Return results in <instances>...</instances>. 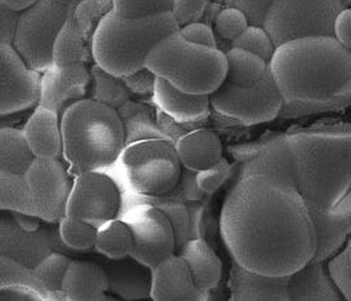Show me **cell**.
I'll use <instances>...</instances> for the list:
<instances>
[{"instance_id":"cell-1","label":"cell","mask_w":351,"mask_h":301,"mask_svg":"<svg viewBox=\"0 0 351 301\" xmlns=\"http://www.w3.org/2000/svg\"><path fill=\"white\" fill-rule=\"evenodd\" d=\"M234 261L267 276H291L317 252V232L296 186L269 175L237 180L219 216Z\"/></svg>"},{"instance_id":"cell-2","label":"cell","mask_w":351,"mask_h":301,"mask_svg":"<svg viewBox=\"0 0 351 301\" xmlns=\"http://www.w3.org/2000/svg\"><path fill=\"white\" fill-rule=\"evenodd\" d=\"M285 134L310 213L332 210L351 191V123H315Z\"/></svg>"},{"instance_id":"cell-3","label":"cell","mask_w":351,"mask_h":301,"mask_svg":"<svg viewBox=\"0 0 351 301\" xmlns=\"http://www.w3.org/2000/svg\"><path fill=\"white\" fill-rule=\"evenodd\" d=\"M269 69L285 101L318 102L351 84V51L330 35L298 38L275 48Z\"/></svg>"},{"instance_id":"cell-4","label":"cell","mask_w":351,"mask_h":301,"mask_svg":"<svg viewBox=\"0 0 351 301\" xmlns=\"http://www.w3.org/2000/svg\"><path fill=\"white\" fill-rule=\"evenodd\" d=\"M62 156L71 176L112 166L125 146V131L118 110L83 99L61 115Z\"/></svg>"},{"instance_id":"cell-5","label":"cell","mask_w":351,"mask_h":301,"mask_svg":"<svg viewBox=\"0 0 351 301\" xmlns=\"http://www.w3.org/2000/svg\"><path fill=\"white\" fill-rule=\"evenodd\" d=\"M180 32V25L165 12L145 19H125L109 12L92 36L95 62L110 74L124 78L145 67L146 57L165 36Z\"/></svg>"},{"instance_id":"cell-6","label":"cell","mask_w":351,"mask_h":301,"mask_svg":"<svg viewBox=\"0 0 351 301\" xmlns=\"http://www.w3.org/2000/svg\"><path fill=\"white\" fill-rule=\"evenodd\" d=\"M145 67L176 88L194 95H212L226 80V55L219 48L187 42L180 32L154 47Z\"/></svg>"},{"instance_id":"cell-7","label":"cell","mask_w":351,"mask_h":301,"mask_svg":"<svg viewBox=\"0 0 351 301\" xmlns=\"http://www.w3.org/2000/svg\"><path fill=\"white\" fill-rule=\"evenodd\" d=\"M121 163L133 194L160 197L177 186L182 163L167 139H150L124 146Z\"/></svg>"},{"instance_id":"cell-8","label":"cell","mask_w":351,"mask_h":301,"mask_svg":"<svg viewBox=\"0 0 351 301\" xmlns=\"http://www.w3.org/2000/svg\"><path fill=\"white\" fill-rule=\"evenodd\" d=\"M73 12L52 0H39L20 13L12 45L29 67L44 73L53 65L56 38Z\"/></svg>"},{"instance_id":"cell-9","label":"cell","mask_w":351,"mask_h":301,"mask_svg":"<svg viewBox=\"0 0 351 301\" xmlns=\"http://www.w3.org/2000/svg\"><path fill=\"white\" fill-rule=\"evenodd\" d=\"M342 10L330 0H276L266 13L263 29L275 47L305 36H333L335 20Z\"/></svg>"},{"instance_id":"cell-10","label":"cell","mask_w":351,"mask_h":301,"mask_svg":"<svg viewBox=\"0 0 351 301\" xmlns=\"http://www.w3.org/2000/svg\"><path fill=\"white\" fill-rule=\"evenodd\" d=\"M209 97L215 112L243 125L273 121L279 117L285 104L270 69L252 87H237L225 80Z\"/></svg>"},{"instance_id":"cell-11","label":"cell","mask_w":351,"mask_h":301,"mask_svg":"<svg viewBox=\"0 0 351 301\" xmlns=\"http://www.w3.org/2000/svg\"><path fill=\"white\" fill-rule=\"evenodd\" d=\"M130 225L133 234L131 256L153 268L175 254L173 226L163 212L150 203L131 204L118 216Z\"/></svg>"},{"instance_id":"cell-12","label":"cell","mask_w":351,"mask_h":301,"mask_svg":"<svg viewBox=\"0 0 351 301\" xmlns=\"http://www.w3.org/2000/svg\"><path fill=\"white\" fill-rule=\"evenodd\" d=\"M121 208V191L110 176L99 171L75 176L66 203V216L99 228L118 219Z\"/></svg>"},{"instance_id":"cell-13","label":"cell","mask_w":351,"mask_h":301,"mask_svg":"<svg viewBox=\"0 0 351 301\" xmlns=\"http://www.w3.org/2000/svg\"><path fill=\"white\" fill-rule=\"evenodd\" d=\"M25 180L36 217L55 223L66 216V203L73 182L69 168L58 158H35Z\"/></svg>"},{"instance_id":"cell-14","label":"cell","mask_w":351,"mask_h":301,"mask_svg":"<svg viewBox=\"0 0 351 301\" xmlns=\"http://www.w3.org/2000/svg\"><path fill=\"white\" fill-rule=\"evenodd\" d=\"M0 112L3 117L39 104L42 75L29 67L12 45H0Z\"/></svg>"},{"instance_id":"cell-15","label":"cell","mask_w":351,"mask_h":301,"mask_svg":"<svg viewBox=\"0 0 351 301\" xmlns=\"http://www.w3.org/2000/svg\"><path fill=\"white\" fill-rule=\"evenodd\" d=\"M230 150L235 159L243 162L238 179L252 175H269L296 186L295 165L287 134L265 137L258 143L231 147Z\"/></svg>"},{"instance_id":"cell-16","label":"cell","mask_w":351,"mask_h":301,"mask_svg":"<svg viewBox=\"0 0 351 301\" xmlns=\"http://www.w3.org/2000/svg\"><path fill=\"white\" fill-rule=\"evenodd\" d=\"M90 83V71L84 64L52 65L43 73L38 105L51 109L61 117L71 104L84 99Z\"/></svg>"},{"instance_id":"cell-17","label":"cell","mask_w":351,"mask_h":301,"mask_svg":"<svg viewBox=\"0 0 351 301\" xmlns=\"http://www.w3.org/2000/svg\"><path fill=\"white\" fill-rule=\"evenodd\" d=\"M152 269V299L158 301L206 300L208 293L197 289L186 260L171 255Z\"/></svg>"},{"instance_id":"cell-18","label":"cell","mask_w":351,"mask_h":301,"mask_svg":"<svg viewBox=\"0 0 351 301\" xmlns=\"http://www.w3.org/2000/svg\"><path fill=\"white\" fill-rule=\"evenodd\" d=\"M291 276H267L232 260L228 287L231 300H289Z\"/></svg>"},{"instance_id":"cell-19","label":"cell","mask_w":351,"mask_h":301,"mask_svg":"<svg viewBox=\"0 0 351 301\" xmlns=\"http://www.w3.org/2000/svg\"><path fill=\"white\" fill-rule=\"evenodd\" d=\"M153 104L178 123L203 122L212 109L209 95L187 93L162 78H156Z\"/></svg>"},{"instance_id":"cell-20","label":"cell","mask_w":351,"mask_h":301,"mask_svg":"<svg viewBox=\"0 0 351 301\" xmlns=\"http://www.w3.org/2000/svg\"><path fill=\"white\" fill-rule=\"evenodd\" d=\"M317 232V252L313 260L333 256L351 235V191L332 210L311 215Z\"/></svg>"},{"instance_id":"cell-21","label":"cell","mask_w":351,"mask_h":301,"mask_svg":"<svg viewBox=\"0 0 351 301\" xmlns=\"http://www.w3.org/2000/svg\"><path fill=\"white\" fill-rule=\"evenodd\" d=\"M22 131L36 158L55 159L62 156L61 117L57 112L38 105Z\"/></svg>"},{"instance_id":"cell-22","label":"cell","mask_w":351,"mask_h":301,"mask_svg":"<svg viewBox=\"0 0 351 301\" xmlns=\"http://www.w3.org/2000/svg\"><path fill=\"white\" fill-rule=\"evenodd\" d=\"M289 300L340 301L343 299L329 274L324 261H308L304 268L291 274Z\"/></svg>"},{"instance_id":"cell-23","label":"cell","mask_w":351,"mask_h":301,"mask_svg":"<svg viewBox=\"0 0 351 301\" xmlns=\"http://www.w3.org/2000/svg\"><path fill=\"white\" fill-rule=\"evenodd\" d=\"M109 287V276L97 264L70 261L64 282L66 300H111L106 295Z\"/></svg>"},{"instance_id":"cell-24","label":"cell","mask_w":351,"mask_h":301,"mask_svg":"<svg viewBox=\"0 0 351 301\" xmlns=\"http://www.w3.org/2000/svg\"><path fill=\"white\" fill-rule=\"evenodd\" d=\"M175 146L182 166L195 172L213 166L223 156L219 136L206 128L187 132Z\"/></svg>"},{"instance_id":"cell-25","label":"cell","mask_w":351,"mask_h":301,"mask_svg":"<svg viewBox=\"0 0 351 301\" xmlns=\"http://www.w3.org/2000/svg\"><path fill=\"white\" fill-rule=\"evenodd\" d=\"M190 267L197 289L209 293L219 286L222 278V261L206 238L190 239L178 250Z\"/></svg>"},{"instance_id":"cell-26","label":"cell","mask_w":351,"mask_h":301,"mask_svg":"<svg viewBox=\"0 0 351 301\" xmlns=\"http://www.w3.org/2000/svg\"><path fill=\"white\" fill-rule=\"evenodd\" d=\"M109 290L121 298L145 299L152 298V269L131 256V261L114 265L110 270Z\"/></svg>"},{"instance_id":"cell-27","label":"cell","mask_w":351,"mask_h":301,"mask_svg":"<svg viewBox=\"0 0 351 301\" xmlns=\"http://www.w3.org/2000/svg\"><path fill=\"white\" fill-rule=\"evenodd\" d=\"M36 156L23 134L13 127H1L0 131V175L25 176Z\"/></svg>"},{"instance_id":"cell-28","label":"cell","mask_w":351,"mask_h":301,"mask_svg":"<svg viewBox=\"0 0 351 301\" xmlns=\"http://www.w3.org/2000/svg\"><path fill=\"white\" fill-rule=\"evenodd\" d=\"M118 112L125 131V145L150 139H167L158 124L156 112L149 106L130 100L121 105Z\"/></svg>"},{"instance_id":"cell-29","label":"cell","mask_w":351,"mask_h":301,"mask_svg":"<svg viewBox=\"0 0 351 301\" xmlns=\"http://www.w3.org/2000/svg\"><path fill=\"white\" fill-rule=\"evenodd\" d=\"M89 55H92L90 45L79 29L73 12L56 38L53 65L84 64L89 60Z\"/></svg>"},{"instance_id":"cell-30","label":"cell","mask_w":351,"mask_h":301,"mask_svg":"<svg viewBox=\"0 0 351 301\" xmlns=\"http://www.w3.org/2000/svg\"><path fill=\"white\" fill-rule=\"evenodd\" d=\"M225 55L228 61L226 80L237 87H252L269 69V62L241 48L231 47Z\"/></svg>"},{"instance_id":"cell-31","label":"cell","mask_w":351,"mask_h":301,"mask_svg":"<svg viewBox=\"0 0 351 301\" xmlns=\"http://www.w3.org/2000/svg\"><path fill=\"white\" fill-rule=\"evenodd\" d=\"M95 248L99 254L111 260H123L131 257L133 234L130 225L119 217L101 225Z\"/></svg>"},{"instance_id":"cell-32","label":"cell","mask_w":351,"mask_h":301,"mask_svg":"<svg viewBox=\"0 0 351 301\" xmlns=\"http://www.w3.org/2000/svg\"><path fill=\"white\" fill-rule=\"evenodd\" d=\"M132 204L150 203L159 208L169 219L173 226L176 235L177 251L190 241V215L186 203L167 198L165 195H132Z\"/></svg>"},{"instance_id":"cell-33","label":"cell","mask_w":351,"mask_h":301,"mask_svg":"<svg viewBox=\"0 0 351 301\" xmlns=\"http://www.w3.org/2000/svg\"><path fill=\"white\" fill-rule=\"evenodd\" d=\"M90 79L92 97L99 104L118 110L121 105L131 100V91L123 78L110 74L97 64L90 69Z\"/></svg>"},{"instance_id":"cell-34","label":"cell","mask_w":351,"mask_h":301,"mask_svg":"<svg viewBox=\"0 0 351 301\" xmlns=\"http://www.w3.org/2000/svg\"><path fill=\"white\" fill-rule=\"evenodd\" d=\"M70 261L65 255L51 254L34 269V279L38 287L43 289L47 299H66L64 282Z\"/></svg>"},{"instance_id":"cell-35","label":"cell","mask_w":351,"mask_h":301,"mask_svg":"<svg viewBox=\"0 0 351 301\" xmlns=\"http://www.w3.org/2000/svg\"><path fill=\"white\" fill-rule=\"evenodd\" d=\"M351 106V84L343 91L335 95L333 97L318 102H295L285 101L279 118L282 119H293L306 115H314L320 112H336Z\"/></svg>"},{"instance_id":"cell-36","label":"cell","mask_w":351,"mask_h":301,"mask_svg":"<svg viewBox=\"0 0 351 301\" xmlns=\"http://www.w3.org/2000/svg\"><path fill=\"white\" fill-rule=\"evenodd\" d=\"M1 208L33 215V203L25 176H1Z\"/></svg>"},{"instance_id":"cell-37","label":"cell","mask_w":351,"mask_h":301,"mask_svg":"<svg viewBox=\"0 0 351 301\" xmlns=\"http://www.w3.org/2000/svg\"><path fill=\"white\" fill-rule=\"evenodd\" d=\"M99 228L90 224L64 216L60 220V235L66 245L77 251H88L96 245Z\"/></svg>"},{"instance_id":"cell-38","label":"cell","mask_w":351,"mask_h":301,"mask_svg":"<svg viewBox=\"0 0 351 301\" xmlns=\"http://www.w3.org/2000/svg\"><path fill=\"white\" fill-rule=\"evenodd\" d=\"M112 11L111 0H82L74 8V19L79 29L90 45L92 36L96 32L101 20Z\"/></svg>"},{"instance_id":"cell-39","label":"cell","mask_w":351,"mask_h":301,"mask_svg":"<svg viewBox=\"0 0 351 301\" xmlns=\"http://www.w3.org/2000/svg\"><path fill=\"white\" fill-rule=\"evenodd\" d=\"M231 47L250 51L266 62H270L276 48L269 33L260 26H248L234 42H231Z\"/></svg>"},{"instance_id":"cell-40","label":"cell","mask_w":351,"mask_h":301,"mask_svg":"<svg viewBox=\"0 0 351 301\" xmlns=\"http://www.w3.org/2000/svg\"><path fill=\"white\" fill-rule=\"evenodd\" d=\"M112 11L125 19H145L171 12L173 0H111Z\"/></svg>"},{"instance_id":"cell-41","label":"cell","mask_w":351,"mask_h":301,"mask_svg":"<svg viewBox=\"0 0 351 301\" xmlns=\"http://www.w3.org/2000/svg\"><path fill=\"white\" fill-rule=\"evenodd\" d=\"M329 274L345 300H351V235L345 245L329 258Z\"/></svg>"},{"instance_id":"cell-42","label":"cell","mask_w":351,"mask_h":301,"mask_svg":"<svg viewBox=\"0 0 351 301\" xmlns=\"http://www.w3.org/2000/svg\"><path fill=\"white\" fill-rule=\"evenodd\" d=\"M247 16L238 8H225L219 12L215 32L221 39L226 42H234L247 27H248Z\"/></svg>"},{"instance_id":"cell-43","label":"cell","mask_w":351,"mask_h":301,"mask_svg":"<svg viewBox=\"0 0 351 301\" xmlns=\"http://www.w3.org/2000/svg\"><path fill=\"white\" fill-rule=\"evenodd\" d=\"M232 166L226 158H221L217 163L197 172V182L207 195L216 193L229 180Z\"/></svg>"},{"instance_id":"cell-44","label":"cell","mask_w":351,"mask_h":301,"mask_svg":"<svg viewBox=\"0 0 351 301\" xmlns=\"http://www.w3.org/2000/svg\"><path fill=\"white\" fill-rule=\"evenodd\" d=\"M208 0H173L172 14L180 27L189 23H199L207 10Z\"/></svg>"},{"instance_id":"cell-45","label":"cell","mask_w":351,"mask_h":301,"mask_svg":"<svg viewBox=\"0 0 351 301\" xmlns=\"http://www.w3.org/2000/svg\"><path fill=\"white\" fill-rule=\"evenodd\" d=\"M175 189L177 190L180 198L185 203L202 201L207 195L197 182V172L186 167L182 168L181 178Z\"/></svg>"},{"instance_id":"cell-46","label":"cell","mask_w":351,"mask_h":301,"mask_svg":"<svg viewBox=\"0 0 351 301\" xmlns=\"http://www.w3.org/2000/svg\"><path fill=\"white\" fill-rule=\"evenodd\" d=\"M156 78L158 77L154 74L153 71L145 67L141 70L133 73L131 75L124 77L123 80L127 84L128 90L131 91L132 95L152 96L153 97Z\"/></svg>"},{"instance_id":"cell-47","label":"cell","mask_w":351,"mask_h":301,"mask_svg":"<svg viewBox=\"0 0 351 301\" xmlns=\"http://www.w3.org/2000/svg\"><path fill=\"white\" fill-rule=\"evenodd\" d=\"M190 215V239L206 238L208 226V211L207 204L202 201L187 202Z\"/></svg>"},{"instance_id":"cell-48","label":"cell","mask_w":351,"mask_h":301,"mask_svg":"<svg viewBox=\"0 0 351 301\" xmlns=\"http://www.w3.org/2000/svg\"><path fill=\"white\" fill-rule=\"evenodd\" d=\"M180 34L186 39L187 42H191L194 45L217 48L215 33L206 23H189L186 26L180 27Z\"/></svg>"},{"instance_id":"cell-49","label":"cell","mask_w":351,"mask_h":301,"mask_svg":"<svg viewBox=\"0 0 351 301\" xmlns=\"http://www.w3.org/2000/svg\"><path fill=\"white\" fill-rule=\"evenodd\" d=\"M1 300H43L45 295L39 292L38 289L26 286L23 283H3L0 287Z\"/></svg>"},{"instance_id":"cell-50","label":"cell","mask_w":351,"mask_h":301,"mask_svg":"<svg viewBox=\"0 0 351 301\" xmlns=\"http://www.w3.org/2000/svg\"><path fill=\"white\" fill-rule=\"evenodd\" d=\"M0 16H1V21H0L1 43L0 45H13L16 30H17V26H19L20 13L8 10V8L1 5Z\"/></svg>"},{"instance_id":"cell-51","label":"cell","mask_w":351,"mask_h":301,"mask_svg":"<svg viewBox=\"0 0 351 301\" xmlns=\"http://www.w3.org/2000/svg\"><path fill=\"white\" fill-rule=\"evenodd\" d=\"M333 36L346 49L351 51V8L342 10L336 17L333 26Z\"/></svg>"},{"instance_id":"cell-52","label":"cell","mask_w":351,"mask_h":301,"mask_svg":"<svg viewBox=\"0 0 351 301\" xmlns=\"http://www.w3.org/2000/svg\"><path fill=\"white\" fill-rule=\"evenodd\" d=\"M12 215L14 216V220L19 223L20 228L26 232H35L39 228V217L36 216L16 211L12 212Z\"/></svg>"},{"instance_id":"cell-53","label":"cell","mask_w":351,"mask_h":301,"mask_svg":"<svg viewBox=\"0 0 351 301\" xmlns=\"http://www.w3.org/2000/svg\"><path fill=\"white\" fill-rule=\"evenodd\" d=\"M0 1L3 7L21 13L33 7L34 4H36L39 0H0Z\"/></svg>"},{"instance_id":"cell-54","label":"cell","mask_w":351,"mask_h":301,"mask_svg":"<svg viewBox=\"0 0 351 301\" xmlns=\"http://www.w3.org/2000/svg\"><path fill=\"white\" fill-rule=\"evenodd\" d=\"M52 1L60 3V4H64V5L71 7V8H75L77 4L82 1V0H52Z\"/></svg>"}]
</instances>
